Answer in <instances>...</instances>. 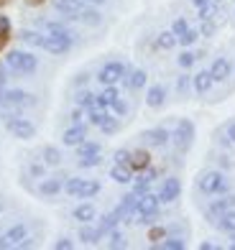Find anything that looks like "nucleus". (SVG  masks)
<instances>
[{
    "mask_svg": "<svg viewBox=\"0 0 235 250\" xmlns=\"http://www.w3.org/2000/svg\"><path fill=\"white\" fill-rule=\"evenodd\" d=\"M5 39H8V36H5L3 31H0V46H3V43H5Z\"/></svg>",
    "mask_w": 235,
    "mask_h": 250,
    "instance_id": "obj_61",
    "label": "nucleus"
},
{
    "mask_svg": "<svg viewBox=\"0 0 235 250\" xmlns=\"http://www.w3.org/2000/svg\"><path fill=\"white\" fill-rule=\"evenodd\" d=\"M87 77H89V74H80V77L74 79V84H85V82H87Z\"/></svg>",
    "mask_w": 235,
    "mask_h": 250,
    "instance_id": "obj_58",
    "label": "nucleus"
},
{
    "mask_svg": "<svg viewBox=\"0 0 235 250\" xmlns=\"http://www.w3.org/2000/svg\"><path fill=\"white\" fill-rule=\"evenodd\" d=\"M80 240L85 245H95V243L103 240V232H100V227H89V222H85L80 227Z\"/></svg>",
    "mask_w": 235,
    "mask_h": 250,
    "instance_id": "obj_23",
    "label": "nucleus"
},
{
    "mask_svg": "<svg viewBox=\"0 0 235 250\" xmlns=\"http://www.w3.org/2000/svg\"><path fill=\"white\" fill-rule=\"evenodd\" d=\"M5 125H8V130L16 135V138L21 141H28L36 135V128H33V123H28L26 118H16V115H5Z\"/></svg>",
    "mask_w": 235,
    "mask_h": 250,
    "instance_id": "obj_5",
    "label": "nucleus"
},
{
    "mask_svg": "<svg viewBox=\"0 0 235 250\" xmlns=\"http://www.w3.org/2000/svg\"><path fill=\"white\" fill-rule=\"evenodd\" d=\"M197 189L202 191V194H222V191H228V179L222 171H215V168H210V171H202L197 179Z\"/></svg>",
    "mask_w": 235,
    "mask_h": 250,
    "instance_id": "obj_1",
    "label": "nucleus"
},
{
    "mask_svg": "<svg viewBox=\"0 0 235 250\" xmlns=\"http://www.w3.org/2000/svg\"><path fill=\"white\" fill-rule=\"evenodd\" d=\"M179 194H182V181H179L176 176L164 179L161 191H159V202H164V204H171L174 199H179Z\"/></svg>",
    "mask_w": 235,
    "mask_h": 250,
    "instance_id": "obj_9",
    "label": "nucleus"
},
{
    "mask_svg": "<svg viewBox=\"0 0 235 250\" xmlns=\"http://www.w3.org/2000/svg\"><path fill=\"white\" fill-rule=\"evenodd\" d=\"M146 79H149V74L143 72V69H130V72H126L123 82H126L128 89H141L143 84H146Z\"/></svg>",
    "mask_w": 235,
    "mask_h": 250,
    "instance_id": "obj_20",
    "label": "nucleus"
},
{
    "mask_svg": "<svg viewBox=\"0 0 235 250\" xmlns=\"http://www.w3.org/2000/svg\"><path fill=\"white\" fill-rule=\"evenodd\" d=\"M215 33V23L207 18V21H202V31H199V36H212Z\"/></svg>",
    "mask_w": 235,
    "mask_h": 250,
    "instance_id": "obj_51",
    "label": "nucleus"
},
{
    "mask_svg": "<svg viewBox=\"0 0 235 250\" xmlns=\"http://www.w3.org/2000/svg\"><path fill=\"white\" fill-rule=\"evenodd\" d=\"M199 250H215V245H212V243H202V245H199Z\"/></svg>",
    "mask_w": 235,
    "mask_h": 250,
    "instance_id": "obj_59",
    "label": "nucleus"
},
{
    "mask_svg": "<svg viewBox=\"0 0 235 250\" xmlns=\"http://www.w3.org/2000/svg\"><path fill=\"white\" fill-rule=\"evenodd\" d=\"M115 100H120L118 87H115V84H105V89L97 95V105H100V107H113Z\"/></svg>",
    "mask_w": 235,
    "mask_h": 250,
    "instance_id": "obj_22",
    "label": "nucleus"
},
{
    "mask_svg": "<svg viewBox=\"0 0 235 250\" xmlns=\"http://www.w3.org/2000/svg\"><path fill=\"white\" fill-rule=\"evenodd\" d=\"M156 220H159V212H151V214H138V222H141V225H153Z\"/></svg>",
    "mask_w": 235,
    "mask_h": 250,
    "instance_id": "obj_50",
    "label": "nucleus"
},
{
    "mask_svg": "<svg viewBox=\"0 0 235 250\" xmlns=\"http://www.w3.org/2000/svg\"><path fill=\"white\" fill-rule=\"evenodd\" d=\"M80 120H82V110H80V107H77V110L72 112V123H80Z\"/></svg>",
    "mask_w": 235,
    "mask_h": 250,
    "instance_id": "obj_57",
    "label": "nucleus"
},
{
    "mask_svg": "<svg viewBox=\"0 0 235 250\" xmlns=\"http://www.w3.org/2000/svg\"><path fill=\"white\" fill-rule=\"evenodd\" d=\"M43 28H46V33H54V36H66V39H74V36H77L69 26L59 23V21H46V23H43Z\"/></svg>",
    "mask_w": 235,
    "mask_h": 250,
    "instance_id": "obj_26",
    "label": "nucleus"
},
{
    "mask_svg": "<svg viewBox=\"0 0 235 250\" xmlns=\"http://www.w3.org/2000/svg\"><path fill=\"white\" fill-rule=\"evenodd\" d=\"M118 128H120V125H118V118H113L110 112H107V118H105L103 123H100V130H103L105 135H113Z\"/></svg>",
    "mask_w": 235,
    "mask_h": 250,
    "instance_id": "obj_38",
    "label": "nucleus"
},
{
    "mask_svg": "<svg viewBox=\"0 0 235 250\" xmlns=\"http://www.w3.org/2000/svg\"><path fill=\"white\" fill-rule=\"evenodd\" d=\"M110 248H126V237H123L118 230H110Z\"/></svg>",
    "mask_w": 235,
    "mask_h": 250,
    "instance_id": "obj_43",
    "label": "nucleus"
},
{
    "mask_svg": "<svg viewBox=\"0 0 235 250\" xmlns=\"http://www.w3.org/2000/svg\"><path fill=\"white\" fill-rule=\"evenodd\" d=\"M62 179H64V176L43 179V181H41V187H39V191H41L43 197H54V194H59V191H62Z\"/></svg>",
    "mask_w": 235,
    "mask_h": 250,
    "instance_id": "obj_25",
    "label": "nucleus"
},
{
    "mask_svg": "<svg viewBox=\"0 0 235 250\" xmlns=\"http://www.w3.org/2000/svg\"><path fill=\"white\" fill-rule=\"evenodd\" d=\"M95 207H92V204H89V202H85V204H80V207H74V212H72V217L77 220V222H92L95 220Z\"/></svg>",
    "mask_w": 235,
    "mask_h": 250,
    "instance_id": "obj_24",
    "label": "nucleus"
},
{
    "mask_svg": "<svg viewBox=\"0 0 235 250\" xmlns=\"http://www.w3.org/2000/svg\"><path fill=\"white\" fill-rule=\"evenodd\" d=\"M113 110L118 112V115H126L128 107H126V102H123V100H115V102H113Z\"/></svg>",
    "mask_w": 235,
    "mask_h": 250,
    "instance_id": "obj_52",
    "label": "nucleus"
},
{
    "mask_svg": "<svg viewBox=\"0 0 235 250\" xmlns=\"http://www.w3.org/2000/svg\"><path fill=\"white\" fill-rule=\"evenodd\" d=\"M153 179H156L153 168H151V171H146V174H141V176H136V181H133V191H136V194H146Z\"/></svg>",
    "mask_w": 235,
    "mask_h": 250,
    "instance_id": "obj_27",
    "label": "nucleus"
},
{
    "mask_svg": "<svg viewBox=\"0 0 235 250\" xmlns=\"http://www.w3.org/2000/svg\"><path fill=\"white\" fill-rule=\"evenodd\" d=\"M171 141H174V146L182 153L189 151V146H192V141H194V123L192 120H179L176 130L171 133Z\"/></svg>",
    "mask_w": 235,
    "mask_h": 250,
    "instance_id": "obj_4",
    "label": "nucleus"
},
{
    "mask_svg": "<svg viewBox=\"0 0 235 250\" xmlns=\"http://www.w3.org/2000/svg\"><path fill=\"white\" fill-rule=\"evenodd\" d=\"M228 141H230V143H235V123H230V125H228Z\"/></svg>",
    "mask_w": 235,
    "mask_h": 250,
    "instance_id": "obj_54",
    "label": "nucleus"
},
{
    "mask_svg": "<svg viewBox=\"0 0 235 250\" xmlns=\"http://www.w3.org/2000/svg\"><path fill=\"white\" fill-rule=\"evenodd\" d=\"M141 141L143 146H151V148H161L171 141V133L166 128H151V130H143L141 133Z\"/></svg>",
    "mask_w": 235,
    "mask_h": 250,
    "instance_id": "obj_8",
    "label": "nucleus"
},
{
    "mask_svg": "<svg viewBox=\"0 0 235 250\" xmlns=\"http://www.w3.org/2000/svg\"><path fill=\"white\" fill-rule=\"evenodd\" d=\"M230 72H233V66H230V62L225 59V56H217L210 66V74H212L215 82H225V79L230 77Z\"/></svg>",
    "mask_w": 235,
    "mask_h": 250,
    "instance_id": "obj_15",
    "label": "nucleus"
},
{
    "mask_svg": "<svg viewBox=\"0 0 235 250\" xmlns=\"http://www.w3.org/2000/svg\"><path fill=\"white\" fill-rule=\"evenodd\" d=\"M166 232H169L166 227H151V230H149V240L159 243V240H164V237H166Z\"/></svg>",
    "mask_w": 235,
    "mask_h": 250,
    "instance_id": "obj_44",
    "label": "nucleus"
},
{
    "mask_svg": "<svg viewBox=\"0 0 235 250\" xmlns=\"http://www.w3.org/2000/svg\"><path fill=\"white\" fill-rule=\"evenodd\" d=\"M26 235H28V230H26V225H13L10 230L0 237V248H13V245H21L26 240Z\"/></svg>",
    "mask_w": 235,
    "mask_h": 250,
    "instance_id": "obj_12",
    "label": "nucleus"
},
{
    "mask_svg": "<svg viewBox=\"0 0 235 250\" xmlns=\"http://www.w3.org/2000/svg\"><path fill=\"white\" fill-rule=\"evenodd\" d=\"M199 39V31H194V28H187L184 33H182V36H179L176 41L179 43H182V46H192V43Z\"/></svg>",
    "mask_w": 235,
    "mask_h": 250,
    "instance_id": "obj_40",
    "label": "nucleus"
},
{
    "mask_svg": "<svg viewBox=\"0 0 235 250\" xmlns=\"http://www.w3.org/2000/svg\"><path fill=\"white\" fill-rule=\"evenodd\" d=\"M215 10H217L215 0H210L207 5H202V8H199V18H202V21H207V18H212V13H215Z\"/></svg>",
    "mask_w": 235,
    "mask_h": 250,
    "instance_id": "obj_45",
    "label": "nucleus"
},
{
    "mask_svg": "<svg viewBox=\"0 0 235 250\" xmlns=\"http://www.w3.org/2000/svg\"><path fill=\"white\" fill-rule=\"evenodd\" d=\"M5 72H8V66H5V64H0V87H3V84H5V79H8Z\"/></svg>",
    "mask_w": 235,
    "mask_h": 250,
    "instance_id": "obj_56",
    "label": "nucleus"
},
{
    "mask_svg": "<svg viewBox=\"0 0 235 250\" xmlns=\"http://www.w3.org/2000/svg\"><path fill=\"white\" fill-rule=\"evenodd\" d=\"M41 158H43V164H46V166H59L62 164V151L54 148V146H46V148L41 151Z\"/></svg>",
    "mask_w": 235,
    "mask_h": 250,
    "instance_id": "obj_31",
    "label": "nucleus"
},
{
    "mask_svg": "<svg viewBox=\"0 0 235 250\" xmlns=\"http://www.w3.org/2000/svg\"><path fill=\"white\" fill-rule=\"evenodd\" d=\"M126 66H123L120 62H107L103 69L97 72V79H100V84H118L123 77H126Z\"/></svg>",
    "mask_w": 235,
    "mask_h": 250,
    "instance_id": "obj_6",
    "label": "nucleus"
},
{
    "mask_svg": "<svg viewBox=\"0 0 235 250\" xmlns=\"http://www.w3.org/2000/svg\"><path fill=\"white\" fill-rule=\"evenodd\" d=\"M64 191H66V194H72V197H80V199H92L95 194H100V181L72 176V179H66Z\"/></svg>",
    "mask_w": 235,
    "mask_h": 250,
    "instance_id": "obj_2",
    "label": "nucleus"
},
{
    "mask_svg": "<svg viewBox=\"0 0 235 250\" xmlns=\"http://www.w3.org/2000/svg\"><path fill=\"white\" fill-rule=\"evenodd\" d=\"M118 222H120V214L118 212H110V214H105L103 222H100L97 227H100V232H103V235H107L110 230H115V227H118Z\"/></svg>",
    "mask_w": 235,
    "mask_h": 250,
    "instance_id": "obj_33",
    "label": "nucleus"
},
{
    "mask_svg": "<svg viewBox=\"0 0 235 250\" xmlns=\"http://www.w3.org/2000/svg\"><path fill=\"white\" fill-rule=\"evenodd\" d=\"M5 66L18 74H33L39 69V59L31 51H10L5 56Z\"/></svg>",
    "mask_w": 235,
    "mask_h": 250,
    "instance_id": "obj_3",
    "label": "nucleus"
},
{
    "mask_svg": "<svg viewBox=\"0 0 235 250\" xmlns=\"http://www.w3.org/2000/svg\"><path fill=\"white\" fill-rule=\"evenodd\" d=\"M31 174H33V176H43V166L33 164V166H31Z\"/></svg>",
    "mask_w": 235,
    "mask_h": 250,
    "instance_id": "obj_55",
    "label": "nucleus"
},
{
    "mask_svg": "<svg viewBox=\"0 0 235 250\" xmlns=\"http://www.w3.org/2000/svg\"><path fill=\"white\" fill-rule=\"evenodd\" d=\"M43 39L46 36H41L39 31H21V41L28 43V46H41L43 49Z\"/></svg>",
    "mask_w": 235,
    "mask_h": 250,
    "instance_id": "obj_34",
    "label": "nucleus"
},
{
    "mask_svg": "<svg viewBox=\"0 0 235 250\" xmlns=\"http://www.w3.org/2000/svg\"><path fill=\"white\" fill-rule=\"evenodd\" d=\"M138 197L141 194H136V191H130V194H126L123 197V202L115 207V212L120 214V220H128L130 214H136V207H138Z\"/></svg>",
    "mask_w": 235,
    "mask_h": 250,
    "instance_id": "obj_16",
    "label": "nucleus"
},
{
    "mask_svg": "<svg viewBox=\"0 0 235 250\" xmlns=\"http://www.w3.org/2000/svg\"><path fill=\"white\" fill-rule=\"evenodd\" d=\"M215 225H217V230H222V232L233 235V232H235V209L225 212V214H222V217H220Z\"/></svg>",
    "mask_w": 235,
    "mask_h": 250,
    "instance_id": "obj_30",
    "label": "nucleus"
},
{
    "mask_svg": "<svg viewBox=\"0 0 235 250\" xmlns=\"http://www.w3.org/2000/svg\"><path fill=\"white\" fill-rule=\"evenodd\" d=\"M77 21H82L85 26H100V23H103V16H100L95 8H82V13H80Z\"/></svg>",
    "mask_w": 235,
    "mask_h": 250,
    "instance_id": "obj_29",
    "label": "nucleus"
},
{
    "mask_svg": "<svg viewBox=\"0 0 235 250\" xmlns=\"http://www.w3.org/2000/svg\"><path fill=\"white\" fill-rule=\"evenodd\" d=\"M74 102H77V107H87V110H89V107L97 105V95L89 92V89H82V92L74 97Z\"/></svg>",
    "mask_w": 235,
    "mask_h": 250,
    "instance_id": "obj_32",
    "label": "nucleus"
},
{
    "mask_svg": "<svg viewBox=\"0 0 235 250\" xmlns=\"http://www.w3.org/2000/svg\"><path fill=\"white\" fill-rule=\"evenodd\" d=\"M212 84H215V79H212L210 69H205V72H197V74L192 77V87H194V92H197V95H205V92H210Z\"/></svg>",
    "mask_w": 235,
    "mask_h": 250,
    "instance_id": "obj_18",
    "label": "nucleus"
},
{
    "mask_svg": "<svg viewBox=\"0 0 235 250\" xmlns=\"http://www.w3.org/2000/svg\"><path fill=\"white\" fill-rule=\"evenodd\" d=\"M8 28H10V21H8L5 16H0V31H3V33H8Z\"/></svg>",
    "mask_w": 235,
    "mask_h": 250,
    "instance_id": "obj_53",
    "label": "nucleus"
},
{
    "mask_svg": "<svg viewBox=\"0 0 235 250\" xmlns=\"http://www.w3.org/2000/svg\"><path fill=\"white\" fill-rule=\"evenodd\" d=\"M54 248H57V250H72V248H74V243L69 240V237H59V240L54 243Z\"/></svg>",
    "mask_w": 235,
    "mask_h": 250,
    "instance_id": "obj_49",
    "label": "nucleus"
},
{
    "mask_svg": "<svg viewBox=\"0 0 235 250\" xmlns=\"http://www.w3.org/2000/svg\"><path fill=\"white\" fill-rule=\"evenodd\" d=\"M151 164V156L146 151H133L130 153V168L133 171H143V168H149Z\"/></svg>",
    "mask_w": 235,
    "mask_h": 250,
    "instance_id": "obj_28",
    "label": "nucleus"
},
{
    "mask_svg": "<svg viewBox=\"0 0 235 250\" xmlns=\"http://www.w3.org/2000/svg\"><path fill=\"white\" fill-rule=\"evenodd\" d=\"M176 43H179V41H176V36H174L171 31H164V33H159V39H156V46H159V49H166V51L174 49Z\"/></svg>",
    "mask_w": 235,
    "mask_h": 250,
    "instance_id": "obj_36",
    "label": "nucleus"
},
{
    "mask_svg": "<svg viewBox=\"0 0 235 250\" xmlns=\"http://www.w3.org/2000/svg\"><path fill=\"white\" fill-rule=\"evenodd\" d=\"M100 153V143H89V141H82L80 146H77V156L85 158V156H95Z\"/></svg>",
    "mask_w": 235,
    "mask_h": 250,
    "instance_id": "obj_37",
    "label": "nucleus"
},
{
    "mask_svg": "<svg viewBox=\"0 0 235 250\" xmlns=\"http://www.w3.org/2000/svg\"><path fill=\"white\" fill-rule=\"evenodd\" d=\"M0 209H3V204H0Z\"/></svg>",
    "mask_w": 235,
    "mask_h": 250,
    "instance_id": "obj_62",
    "label": "nucleus"
},
{
    "mask_svg": "<svg viewBox=\"0 0 235 250\" xmlns=\"http://www.w3.org/2000/svg\"><path fill=\"white\" fill-rule=\"evenodd\" d=\"M110 179L118 181V184H130L133 181V168L128 164H115L110 168Z\"/></svg>",
    "mask_w": 235,
    "mask_h": 250,
    "instance_id": "obj_19",
    "label": "nucleus"
},
{
    "mask_svg": "<svg viewBox=\"0 0 235 250\" xmlns=\"http://www.w3.org/2000/svg\"><path fill=\"white\" fill-rule=\"evenodd\" d=\"M166 102V87L164 84H153L149 89V95H146V105L149 107H161Z\"/></svg>",
    "mask_w": 235,
    "mask_h": 250,
    "instance_id": "obj_21",
    "label": "nucleus"
},
{
    "mask_svg": "<svg viewBox=\"0 0 235 250\" xmlns=\"http://www.w3.org/2000/svg\"><path fill=\"white\" fill-rule=\"evenodd\" d=\"M164 250H184L187 243L182 240V237H164V243H161Z\"/></svg>",
    "mask_w": 235,
    "mask_h": 250,
    "instance_id": "obj_39",
    "label": "nucleus"
},
{
    "mask_svg": "<svg viewBox=\"0 0 235 250\" xmlns=\"http://www.w3.org/2000/svg\"><path fill=\"white\" fill-rule=\"evenodd\" d=\"M54 8H57L64 18H80L85 3L82 0H54Z\"/></svg>",
    "mask_w": 235,
    "mask_h": 250,
    "instance_id": "obj_14",
    "label": "nucleus"
},
{
    "mask_svg": "<svg viewBox=\"0 0 235 250\" xmlns=\"http://www.w3.org/2000/svg\"><path fill=\"white\" fill-rule=\"evenodd\" d=\"M113 158H115V164H128L130 166V151L128 148H118L113 153Z\"/></svg>",
    "mask_w": 235,
    "mask_h": 250,
    "instance_id": "obj_46",
    "label": "nucleus"
},
{
    "mask_svg": "<svg viewBox=\"0 0 235 250\" xmlns=\"http://www.w3.org/2000/svg\"><path fill=\"white\" fill-rule=\"evenodd\" d=\"M87 138V125L85 123H74L72 128H66L64 130V135H62V141H64V146H80L82 141Z\"/></svg>",
    "mask_w": 235,
    "mask_h": 250,
    "instance_id": "obj_13",
    "label": "nucleus"
},
{
    "mask_svg": "<svg viewBox=\"0 0 235 250\" xmlns=\"http://www.w3.org/2000/svg\"><path fill=\"white\" fill-rule=\"evenodd\" d=\"M176 62H179V66H182V69H189V66L197 62V54H194V51H182Z\"/></svg>",
    "mask_w": 235,
    "mask_h": 250,
    "instance_id": "obj_41",
    "label": "nucleus"
},
{
    "mask_svg": "<svg viewBox=\"0 0 235 250\" xmlns=\"http://www.w3.org/2000/svg\"><path fill=\"white\" fill-rule=\"evenodd\" d=\"M72 43H74V39H66V36H54V33H49L46 39H43V49H46L49 54H66L72 49Z\"/></svg>",
    "mask_w": 235,
    "mask_h": 250,
    "instance_id": "obj_10",
    "label": "nucleus"
},
{
    "mask_svg": "<svg viewBox=\"0 0 235 250\" xmlns=\"http://www.w3.org/2000/svg\"><path fill=\"white\" fill-rule=\"evenodd\" d=\"M159 194H151V191H146V194L138 197V207H136V214H151V212H159Z\"/></svg>",
    "mask_w": 235,
    "mask_h": 250,
    "instance_id": "obj_17",
    "label": "nucleus"
},
{
    "mask_svg": "<svg viewBox=\"0 0 235 250\" xmlns=\"http://www.w3.org/2000/svg\"><path fill=\"white\" fill-rule=\"evenodd\" d=\"M192 3H194L197 8H202V5H207V3H210V0H192Z\"/></svg>",
    "mask_w": 235,
    "mask_h": 250,
    "instance_id": "obj_60",
    "label": "nucleus"
},
{
    "mask_svg": "<svg viewBox=\"0 0 235 250\" xmlns=\"http://www.w3.org/2000/svg\"><path fill=\"white\" fill-rule=\"evenodd\" d=\"M189 84H192V77H187V74H182V77H179V82H176V89H179V92H187V89H189Z\"/></svg>",
    "mask_w": 235,
    "mask_h": 250,
    "instance_id": "obj_48",
    "label": "nucleus"
},
{
    "mask_svg": "<svg viewBox=\"0 0 235 250\" xmlns=\"http://www.w3.org/2000/svg\"><path fill=\"white\" fill-rule=\"evenodd\" d=\"M235 209V194H225V197H220V199H212V204L207 207V217L210 220H220L225 212Z\"/></svg>",
    "mask_w": 235,
    "mask_h": 250,
    "instance_id": "obj_7",
    "label": "nucleus"
},
{
    "mask_svg": "<svg viewBox=\"0 0 235 250\" xmlns=\"http://www.w3.org/2000/svg\"><path fill=\"white\" fill-rule=\"evenodd\" d=\"M105 118H107V107L95 105V107H89V110H87V120H89V125H100Z\"/></svg>",
    "mask_w": 235,
    "mask_h": 250,
    "instance_id": "obj_35",
    "label": "nucleus"
},
{
    "mask_svg": "<svg viewBox=\"0 0 235 250\" xmlns=\"http://www.w3.org/2000/svg\"><path fill=\"white\" fill-rule=\"evenodd\" d=\"M215 3H220V0H215Z\"/></svg>",
    "mask_w": 235,
    "mask_h": 250,
    "instance_id": "obj_63",
    "label": "nucleus"
},
{
    "mask_svg": "<svg viewBox=\"0 0 235 250\" xmlns=\"http://www.w3.org/2000/svg\"><path fill=\"white\" fill-rule=\"evenodd\" d=\"M187 28H189V26H187V21H184V18H176V21H174V26H171V33L179 39V36H182V33H184Z\"/></svg>",
    "mask_w": 235,
    "mask_h": 250,
    "instance_id": "obj_47",
    "label": "nucleus"
},
{
    "mask_svg": "<svg viewBox=\"0 0 235 250\" xmlns=\"http://www.w3.org/2000/svg\"><path fill=\"white\" fill-rule=\"evenodd\" d=\"M100 164H103V156H100V153L80 158V166H82V168H92V166H100Z\"/></svg>",
    "mask_w": 235,
    "mask_h": 250,
    "instance_id": "obj_42",
    "label": "nucleus"
},
{
    "mask_svg": "<svg viewBox=\"0 0 235 250\" xmlns=\"http://www.w3.org/2000/svg\"><path fill=\"white\" fill-rule=\"evenodd\" d=\"M33 95L23 92V89H5L3 95V107H21V105H33Z\"/></svg>",
    "mask_w": 235,
    "mask_h": 250,
    "instance_id": "obj_11",
    "label": "nucleus"
}]
</instances>
